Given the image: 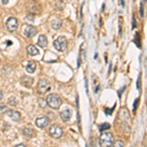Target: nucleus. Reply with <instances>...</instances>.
Returning a JSON list of instances; mask_svg holds the SVG:
<instances>
[{
  "mask_svg": "<svg viewBox=\"0 0 147 147\" xmlns=\"http://www.w3.org/2000/svg\"><path fill=\"white\" fill-rule=\"evenodd\" d=\"M27 7H28V10L30 12H32V13H37V14L40 13L39 5L35 1H34V0H32V1H28Z\"/></svg>",
  "mask_w": 147,
  "mask_h": 147,
  "instance_id": "8",
  "label": "nucleus"
},
{
  "mask_svg": "<svg viewBox=\"0 0 147 147\" xmlns=\"http://www.w3.org/2000/svg\"><path fill=\"white\" fill-rule=\"evenodd\" d=\"M35 124L38 127H41V129H43V127H45L48 125L49 124V119L47 117H40L38 119H36L35 121Z\"/></svg>",
  "mask_w": 147,
  "mask_h": 147,
  "instance_id": "9",
  "label": "nucleus"
},
{
  "mask_svg": "<svg viewBox=\"0 0 147 147\" xmlns=\"http://www.w3.org/2000/svg\"><path fill=\"white\" fill-rule=\"evenodd\" d=\"M1 2H2V4H3V5H6V4L9 2V0H1Z\"/></svg>",
  "mask_w": 147,
  "mask_h": 147,
  "instance_id": "25",
  "label": "nucleus"
},
{
  "mask_svg": "<svg viewBox=\"0 0 147 147\" xmlns=\"http://www.w3.org/2000/svg\"><path fill=\"white\" fill-rule=\"evenodd\" d=\"M136 87H137V89H140V76L138 77V79H137V82H136Z\"/></svg>",
  "mask_w": 147,
  "mask_h": 147,
  "instance_id": "22",
  "label": "nucleus"
},
{
  "mask_svg": "<svg viewBox=\"0 0 147 147\" xmlns=\"http://www.w3.org/2000/svg\"><path fill=\"white\" fill-rule=\"evenodd\" d=\"M26 70H27L28 73H34L35 70H36V64L34 62H28V64L26 66Z\"/></svg>",
  "mask_w": 147,
  "mask_h": 147,
  "instance_id": "14",
  "label": "nucleus"
},
{
  "mask_svg": "<svg viewBox=\"0 0 147 147\" xmlns=\"http://www.w3.org/2000/svg\"><path fill=\"white\" fill-rule=\"evenodd\" d=\"M51 88L50 86V84H49L48 80H42L39 82L38 84V92H40V93H45V92L49 91Z\"/></svg>",
  "mask_w": 147,
  "mask_h": 147,
  "instance_id": "6",
  "label": "nucleus"
},
{
  "mask_svg": "<svg viewBox=\"0 0 147 147\" xmlns=\"http://www.w3.org/2000/svg\"><path fill=\"white\" fill-rule=\"evenodd\" d=\"M121 2H122V6H124L125 4H124V0H121Z\"/></svg>",
  "mask_w": 147,
  "mask_h": 147,
  "instance_id": "28",
  "label": "nucleus"
},
{
  "mask_svg": "<svg viewBox=\"0 0 147 147\" xmlns=\"http://www.w3.org/2000/svg\"><path fill=\"white\" fill-rule=\"evenodd\" d=\"M139 14H140L141 17H143V4H140V10H139Z\"/></svg>",
  "mask_w": 147,
  "mask_h": 147,
  "instance_id": "23",
  "label": "nucleus"
},
{
  "mask_svg": "<svg viewBox=\"0 0 147 147\" xmlns=\"http://www.w3.org/2000/svg\"><path fill=\"white\" fill-rule=\"evenodd\" d=\"M8 107H6L5 105H2V106H0V114H5L8 112Z\"/></svg>",
  "mask_w": 147,
  "mask_h": 147,
  "instance_id": "20",
  "label": "nucleus"
},
{
  "mask_svg": "<svg viewBox=\"0 0 147 147\" xmlns=\"http://www.w3.org/2000/svg\"><path fill=\"white\" fill-rule=\"evenodd\" d=\"M23 134L28 137H32L34 134V131L32 129H25L23 130Z\"/></svg>",
  "mask_w": 147,
  "mask_h": 147,
  "instance_id": "16",
  "label": "nucleus"
},
{
  "mask_svg": "<svg viewBox=\"0 0 147 147\" xmlns=\"http://www.w3.org/2000/svg\"><path fill=\"white\" fill-rule=\"evenodd\" d=\"M60 116L64 122H68L71 119V117H72V113H71V111L69 109H66V110H64L60 113Z\"/></svg>",
  "mask_w": 147,
  "mask_h": 147,
  "instance_id": "11",
  "label": "nucleus"
},
{
  "mask_svg": "<svg viewBox=\"0 0 147 147\" xmlns=\"http://www.w3.org/2000/svg\"><path fill=\"white\" fill-rule=\"evenodd\" d=\"M37 43H38L39 46L41 47H46L47 44H48V40H47V37L45 35H40L38 37V40H37Z\"/></svg>",
  "mask_w": 147,
  "mask_h": 147,
  "instance_id": "13",
  "label": "nucleus"
},
{
  "mask_svg": "<svg viewBox=\"0 0 147 147\" xmlns=\"http://www.w3.org/2000/svg\"><path fill=\"white\" fill-rule=\"evenodd\" d=\"M54 47L56 48V50L62 52V51H65L66 48H67V39L66 37L64 36H59L55 41H54Z\"/></svg>",
  "mask_w": 147,
  "mask_h": 147,
  "instance_id": "3",
  "label": "nucleus"
},
{
  "mask_svg": "<svg viewBox=\"0 0 147 147\" xmlns=\"http://www.w3.org/2000/svg\"><path fill=\"white\" fill-rule=\"evenodd\" d=\"M7 114H8V116L14 121V122H19L20 119H21L20 113L17 112V111H15V110H8Z\"/></svg>",
  "mask_w": 147,
  "mask_h": 147,
  "instance_id": "10",
  "label": "nucleus"
},
{
  "mask_svg": "<svg viewBox=\"0 0 147 147\" xmlns=\"http://www.w3.org/2000/svg\"><path fill=\"white\" fill-rule=\"evenodd\" d=\"M6 27L9 32H15L18 28V20L14 17L9 18L6 22Z\"/></svg>",
  "mask_w": 147,
  "mask_h": 147,
  "instance_id": "5",
  "label": "nucleus"
},
{
  "mask_svg": "<svg viewBox=\"0 0 147 147\" xmlns=\"http://www.w3.org/2000/svg\"><path fill=\"white\" fill-rule=\"evenodd\" d=\"M114 143L113 134L110 132H104L101 134L100 139H99V144L100 147H111Z\"/></svg>",
  "mask_w": 147,
  "mask_h": 147,
  "instance_id": "1",
  "label": "nucleus"
},
{
  "mask_svg": "<svg viewBox=\"0 0 147 147\" xmlns=\"http://www.w3.org/2000/svg\"><path fill=\"white\" fill-rule=\"evenodd\" d=\"M51 26L54 30H59V28H61V26H62V21H61L60 19H55V20L52 21Z\"/></svg>",
  "mask_w": 147,
  "mask_h": 147,
  "instance_id": "15",
  "label": "nucleus"
},
{
  "mask_svg": "<svg viewBox=\"0 0 147 147\" xmlns=\"http://www.w3.org/2000/svg\"><path fill=\"white\" fill-rule=\"evenodd\" d=\"M27 51H28V55H30V56H35V55L38 54V50H37V48L34 45H32V44H30V45L28 46Z\"/></svg>",
  "mask_w": 147,
  "mask_h": 147,
  "instance_id": "12",
  "label": "nucleus"
},
{
  "mask_svg": "<svg viewBox=\"0 0 147 147\" xmlns=\"http://www.w3.org/2000/svg\"><path fill=\"white\" fill-rule=\"evenodd\" d=\"M2 98H3V93L2 91H0V100H2Z\"/></svg>",
  "mask_w": 147,
  "mask_h": 147,
  "instance_id": "26",
  "label": "nucleus"
},
{
  "mask_svg": "<svg viewBox=\"0 0 147 147\" xmlns=\"http://www.w3.org/2000/svg\"><path fill=\"white\" fill-rule=\"evenodd\" d=\"M136 28V19H134V20H132V30L134 28Z\"/></svg>",
  "mask_w": 147,
  "mask_h": 147,
  "instance_id": "24",
  "label": "nucleus"
},
{
  "mask_svg": "<svg viewBox=\"0 0 147 147\" xmlns=\"http://www.w3.org/2000/svg\"><path fill=\"white\" fill-rule=\"evenodd\" d=\"M134 41H136V44L138 47H140V43L139 42L141 41L140 40V37H139V34H136V37H134Z\"/></svg>",
  "mask_w": 147,
  "mask_h": 147,
  "instance_id": "19",
  "label": "nucleus"
},
{
  "mask_svg": "<svg viewBox=\"0 0 147 147\" xmlns=\"http://www.w3.org/2000/svg\"><path fill=\"white\" fill-rule=\"evenodd\" d=\"M111 127V125H110V124H108V123H104V124H102L101 125H100V130L102 131V130H107V129H109Z\"/></svg>",
  "mask_w": 147,
  "mask_h": 147,
  "instance_id": "18",
  "label": "nucleus"
},
{
  "mask_svg": "<svg viewBox=\"0 0 147 147\" xmlns=\"http://www.w3.org/2000/svg\"><path fill=\"white\" fill-rule=\"evenodd\" d=\"M49 134L54 138H60L63 136V129L61 127L57 125H53L49 129Z\"/></svg>",
  "mask_w": 147,
  "mask_h": 147,
  "instance_id": "4",
  "label": "nucleus"
},
{
  "mask_svg": "<svg viewBox=\"0 0 147 147\" xmlns=\"http://www.w3.org/2000/svg\"><path fill=\"white\" fill-rule=\"evenodd\" d=\"M138 102H139V99H138V98H136V100H134V108H132V110H134V111H136V109H137V104H138Z\"/></svg>",
  "mask_w": 147,
  "mask_h": 147,
  "instance_id": "21",
  "label": "nucleus"
},
{
  "mask_svg": "<svg viewBox=\"0 0 147 147\" xmlns=\"http://www.w3.org/2000/svg\"><path fill=\"white\" fill-rule=\"evenodd\" d=\"M143 1H146V0H143Z\"/></svg>",
  "mask_w": 147,
  "mask_h": 147,
  "instance_id": "29",
  "label": "nucleus"
},
{
  "mask_svg": "<svg viewBox=\"0 0 147 147\" xmlns=\"http://www.w3.org/2000/svg\"><path fill=\"white\" fill-rule=\"evenodd\" d=\"M15 147H26L24 144H18V145H16Z\"/></svg>",
  "mask_w": 147,
  "mask_h": 147,
  "instance_id": "27",
  "label": "nucleus"
},
{
  "mask_svg": "<svg viewBox=\"0 0 147 147\" xmlns=\"http://www.w3.org/2000/svg\"><path fill=\"white\" fill-rule=\"evenodd\" d=\"M47 104L49 105V107H51L52 109H59L62 104V100L57 94H49L47 96Z\"/></svg>",
  "mask_w": 147,
  "mask_h": 147,
  "instance_id": "2",
  "label": "nucleus"
},
{
  "mask_svg": "<svg viewBox=\"0 0 147 147\" xmlns=\"http://www.w3.org/2000/svg\"><path fill=\"white\" fill-rule=\"evenodd\" d=\"M24 34L26 35L27 37H34L35 34H36V28L32 26H30V25H26L24 26Z\"/></svg>",
  "mask_w": 147,
  "mask_h": 147,
  "instance_id": "7",
  "label": "nucleus"
},
{
  "mask_svg": "<svg viewBox=\"0 0 147 147\" xmlns=\"http://www.w3.org/2000/svg\"><path fill=\"white\" fill-rule=\"evenodd\" d=\"M112 146L113 147H125V143H124V141H122V140H117L116 142H114Z\"/></svg>",
  "mask_w": 147,
  "mask_h": 147,
  "instance_id": "17",
  "label": "nucleus"
}]
</instances>
